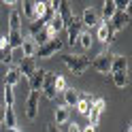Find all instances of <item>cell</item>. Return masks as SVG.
Wrapping results in <instances>:
<instances>
[{
    "label": "cell",
    "mask_w": 132,
    "mask_h": 132,
    "mask_svg": "<svg viewBox=\"0 0 132 132\" xmlns=\"http://www.w3.org/2000/svg\"><path fill=\"white\" fill-rule=\"evenodd\" d=\"M62 62H64V66L72 72V75H83V72L89 68V60H87V57H83V55L66 53V55H62Z\"/></svg>",
    "instance_id": "cell-1"
},
{
    "label": "cell",
    "mask_w": 132,
    "mask_h": 132,
    "mask_svg": "<svg viewBox=\"0 0 132 132\" xmlns=\"http://www.w3.org/2000/svg\"><path fill=\"white\" fill-rule=\"evenodd\" d=\"M111 62H113V53L104 49V51H100L92 62H89V66H94V70L102 72V75H109L111 72Z\"/></svg>",
    "instance_id": "cell-2"
},
{
    "label": "cell",
    "mask_w": 132,
    "mask_h": 132,
    "mask_svg": "<svg viewBox=\"0 0 132 132\" xmlns=\"http://www.w3.org/2000/svg\"><path fill=\"white\" fill-rule=\"evenodd\" d=\"M55 72H51V70H47L45 72V81H43V96L47 98V100H55L57 98V92H55V87H53V83H55Z\"/></svg>",
    "instance_id": "cell-3"
},
{
    "label": "cell",
    "mask_w": 132,
    "mask_h": 132,
    "mask_svg": "<svg viewBox=\"0 0 132 132\" xmlns=\"http://www.w3.org/2000/svg\"><path fill=\"white\" fill-rule=\"evenodd\" d=\"M62 47H64V43H62V40L51 38L49 43H45L43 47H38V49H36V55H38V57H53V55L60 51Z\"/></svg>",
    "instance_id": "cell-4"
},
{
    "label": "cell",
    "mask_w": 132,
    "mask_h": 132,
    "mask_svg": "<svg viewBox=\"0 0 132 132\" xmlns=\"http://www.w3.org/2000/svg\"><path fill=\"white\" fill-rule=\"evenodd\" d=\"M104 106H106V102L102 100V98H94V104H92V109H89V113H87V119H89V126H98V121H100V115H102V111H104Z\"/></svg>",
    "instance_id": "cell-5"
},
{
    "label": "cell",
    "mask_w": 132,
    "mask_h": 132,
    "mask_svg": "<svg viewBox=\"0 0 132 132\" xmlns=\"http://www.w3.org/2000/svg\"><path fill=\"white\" fill-rule=\"evenodd\" d=\"M38 102H40V92H30L28 102H26V117L28 119L38 117Z\"/></svg>",
    "instance_id": "cell-6"
},
{
    "label": "cell",
    "mask_w": 132,
    "mask_h": 132,
    "mask_svg": "<svg viewBox=\"0 0 132 132\" xmlns=\"http://www.w3.org/2000/svg\"><path fill=\"white\" fill-rule=\"evenodd\" d=\"M81 26H87V28H98L100 26V19H98V13L92 9V6H87V9L83 11V15H81Z\"/></svg>",
    "instance_id": "cell-7"
},
{
    "label": "cell",
    "mask_w": 132,
    "mask_h": 132,
    "mask_svg": "<svg viewBox=\"0 0 132 132\" xmlns=\"http://www.w3.org/2000/svg\"><path fill=\"white\" fill-rule=\"evenodd\" d=\"M96 36H98V40H100V43L109 45L111 40L115 38V30L111 28V23H100V26L96 28Z\"/></svg>",
    "instance_id": "cell-8"
},
{
    "label": "cell",
    "mask_w": 132,
    "mask_h": 132,
    "mask_svg": "<svg viewBox=\"0 0 132 132\" xmlns=\"http://www.w3.org/2000/svg\"><path fill=\"white\" fill-rule=\"evenodd\" d=\"M109 23H111V28L115 30V34H117L119 30H123V28L130 23V13H128V11H123V13L117 11V13H115V17H113Z\"/></svg>",
    "instance_id": "cell-9"
},
{
    "label": "cell",
    "mask_w": 132,
    "mask_h": 132,
    "mask_svg": "<svg viewBox=\"0 0 132 132\" xmlns=\"http://www.w3.org/2000/svg\"><path fill=\"white\" fill-rule=\"evenodd\" d=\"M45 72H47V70L36 68V70L28 77V81H30V89H32V92H40V87H43V81H45Z\"/></svg>",
    "instance_id": "cell-10"
},
{
    "label": "cell",
    "mask_w": 132,
    "mask_h": 132,
    "mask_svg": "<svg viewBox=\"0 0 132 132\" xmlns=\"http://www.w3.org/2000/svg\"><path fill=\"white\" fill-rule=\"evenodd\" d=\"M81 28H83V26H81V21H79L77 17L72 19V23H70L68 28H66V32H68V40H66V43H68L70 47H75L77 38H79V34H81Z\"/></svg>",
    "instance_id": "cell-11"
},
{
    "label": "cell",
    "mask_w": 132,
    "mask_h": 132,
    "mask_svg": "<svg viewBox=\"0 0 132 132\" xmlns=\"http://www.w3.org/2000/svg\"><path fill=\"white\" fill-rule=\"evenodd\" d=\"M68 117H70V109H68V106H66V104H57L55 106V111H53V123H55V126H60V123H66V121H68Z\"/></svg>",
    "instance_id": "cell-12"
},
{
    "label": "cell",
    "mask_w": 132,
    "mask_h": 132,
    "mask_svg": "<svg viewBox=\"0 0 132 132\" xmlns=\"http://www.w3.org/2000/svg\"><path fill=\"white\" fill-rule=\"evenodd\" d=\"M17 70L21 72V77H26V79H28L32 72L36 70V62H34V57H23L21 64L17 66Z\"/></svg>",
    "instance_id": "cell-13"
},
{
    "label": "cell",
    "mask_w": 132,
    "mask_h": 132,
    "mask_svg": "<svg viewBox=\"0 0 132 132\" xmlns=\"http://www.w3.org/2000/svg\"><path fill=\"white\" fill-rule=\"evenodd\" d=\"M62 96H64V104L68 106H77V102H79V96H81V92H77L75 87H66L64 92H62Z\"/></svg>",
    "instance_id": "cell-14"
},
{
    "label": "cell",
    "mask_w": 132,
    "mask_h": 132,
    "mask_svg": "<svg viewBox=\"0 0 132 132\" xmlns=\"http://www.w3.org/2000/svg\"><path fill=\"white\" fill-rule=\"evenodd\" d=\"M92 104H94V96L81 94V96H79V102H77V111H79L81 115H87L89 109H92Z\"/></svg>",
    "instance_id": "cell-15"
},
{
    "label": "cell",
    "mask_w": 132,
    "mask_h": 132,
    "mask_svg": "<svg viewBox=\"0 0 132 132\" xmlns=\"http://www.w3.org/2000/svg\"><path fill=\"white\" fill-rule=\"evenodd\" d=\"M115 13H117V9H115V0H104L102 2V19H104V23H109L115 17Z\"/></svg>",
    "instance_id": "cell-16"
},
{
    "label": "cell",
    "mask_w": 132,
    "mask_h": 132,
    "mask_svg": "<svg viewBox=\"0 0 132 132\" xmlns=\"http://www.w3.org/2000/svg\"><path fill=\"white\" fill-rule=\"evenodd\" d=\"M21 81V72L15 68V66H11L9 70H6V75H4V85H11V87H15Z\"/></svg>",
    "instance_id": "cell-17"
},
{
    "label": "cell",
    "mask_w": 132,
    "mask_h": 132,
    "mask_svg": "<svg viewBox=\"0 0 132 132\" xmlns=\"http://www.w3.org/2000/svg\"><path fill=\"white\" fill-rule=\"evenodd\" d=\"M121 70H128V57L126 55H113L111 72H121Z\"/></svg>",
    "instance_id": "cell-18"
},
{
    "label": "cell",
    "mask_w": 132,
    "mask_h": 132,
    "mask_svg": "<svg viewBox=\"0 0 132 132\" xmlns=\"http://www.w3.org/2000/svg\"><path fill=\"white\" fill-rule=\"evenodd\" d=\"M32 40H34L36 47H43L45 43H49V40H51V32H49V28H47V26L40 28V32H36V34L32 36Z\"/></svg>",
    "instance_id": "cell-19"
},
{
    "label": "cell",
    "mask_w": 132,
    "mask_h": 132,
    "mask_svg": "<svg viewBox=\"0 0 132 132\" xmlns=\"http://www.w3.org/2000/svg\"><path fill=\"white\" fill-rule=\"evenodd\" d=\"M111 77H113V83L117 85L119 89H123V87H128V83H130L128 70H121V72H111Z\"/></svg>",
    "instance_id": "cell-20"
},
{
    "label": "cell",
    "mask_w": 132,
    "mask_h": 132,
    "mask_svg": "<svg viewBox=\"0 0 132 132\" xmlns=\"http://www.w3.org/2000/svg\"><path fill=\"white\" fill-rule=\"evenodd\" d=\"M9 32H21V15H19V11H11V15H9Z\"/></svg>",
    "instance_id": "cell-21"
},
{
    "label": "cell",
    "mask_w": 132,
    "mask_h": 132,
    "mask_svg": "<svg viewBox=\"0 0 132 132\" xmlns=\"http://www.w3.org/2000/svg\"><path fill=\"white\" fill-rule=\"evenodd\" d=\"M21 51H23V57H34L36 55V45H34V40H32V38H23V43H21Z\"/></svg>",
    "instance_id": "cell-22"
},
{
    "label": "cell",
    "mask_w": 132,
    "mask_h": 132,
    "mask_svg": "<svg viewBox=\"0 0 132 132\" xmlns=\"http://www.w3.org/2000/svg\"><path fill=\"white\" fill-rule=\"evenodd\" d=\"M47 28H49V32H51V36H53V34H60V32L64 30V21H62V17L55 13V15H53V19L47 23Z\"/></svg>",
    "instance_id": "cell-23"
},
{
    "label": "cell",
    "mask_w": 132,
    "mask_h": 132,
    "mask_svg": "<svg viewBox=\"0 0 132 132\" xmlns=\"http://www.w3.org/2000/svg\"><path fill=\"white\" fill-rule=\"evenodd\" d=\"M6 40H9L11 51H15V49H19V47H21V43H23V34H21V32H9Z\"/></svg>",
    "instance_id": "cell-24"
},
{
    "label": "cell",
    "mask_w": 132,
    "mask_h": 132,
    "mask_svg": "<svg viewBox=\"0 0 132 132\" xmlns=\"http://www.w3.org/2000/svg\"><path fill=\"white\" fill-rule=\"evenodd\" d=\"M4 123H6V130L17 128V115H15L13 109H6V106H4Z\"/></svg>",
    "instance_id": "cell-25"
},
{
    "label": "cell",
    "mask_w": 132,
    "mask_h": 132,
    "mask_svg": "<svg viewBox=\"0 0 132 132\" xmlns=\"http://www.w3.org/2000/svg\"><path fill=\"white\" fill-rule=\"evenodd\" d=\"M77 43L81 45V49H83V51H87V49L92 47V34H89V32H81L79 38H77Z\"/></svg>",
    "instance_id": "cell-26"
},
{
    "label": "cell",
    "mask_w": 132,
    "mask_h": 132,
    "mask_svg": "<svg viewBox=\"0 0 132 132\" xmlns=\"http://www.w3.org/2000/svg\"><path fill=\"white\" fill-rule=\"evenodd\" d=\"M4 104H6V109H13V104H15V92L11 85H4Z\"/></svg>",
    "instance_id": "cell-27"
},
{
    "label": "cell",
    "mask_w": 132,
    "mask_h": 132,
    "mask_svg": "<svg viewBox=\"0 0 132 132\" xmlns=\"http://www.w3.org/2000/svg\"><path fill=\"white\" fill-rule=\"evenodd\" d=\"M23 15H26V19H30V21L36 19L34 17V2H32V0H23Z\"/></svg>",
    "instance_id": "cell-28"
},
{
    "label": "cell",
    "mask_w": 132,
    "mask_h": 132,
    "mask_svg": "<svg viewBox=\"0 0 132 132\" xmlns=\"http://www.w3.org/2000/svg\"><path fill=\"white\" fill-rule=\"evenodd\" d=\"M11 62H13L11 47H2V49H0V64H11Z\"/></svg>",
    "instance_id": "cell-29"
},
{
    "label": "cell",
    "mask_w": 132,
    "mask_h": 132,
    "mask_svg": "<svg viewBox=\"0 0 132 132\" xmlns=\"http://www.w3.org/2000/svg\"><path fill=\"white\" fill-rule=\"evenodd\" d=\"M45 13H47V2H34V17L43 19Z\"/></svg>",
    "instance_id": "cell-30"
},
{
    "label": "cell",
    "mask_w": 132,
    "mask_h": 132,
    "mask_svg": "<svg viewBox=\"0 0 132 132\" xmlns=\"http://www.w3.org/2000/svg\"><path fill=\"white\" fill-rule=\"evenodd\" d=\"M53 87H55V92H57V94H62L64 89L68 87V85H66V79H64V77H60V75H57V77H55V83H53Z\"/></svg>",
    "instance_id": "cell-31"
},
{
    "label": "cell",
    "mask_w": 132,
    "mask_h": 132,
    "mask_svg": "<svg viewBox=\"0 0 132 132\" xmlns=\"http://www.w3.org/2000/svg\"><path fill=\"white\" fill-rule=\"evenodd\" d=\"M40 28H45V23L40 21V19H34V21L30 23V36H34L36 32H40Z\"/></svg>",
    "instance_id": "cell-32"
},
{
    "label": "cell",
    "mask_w": 132,
    "mask_h": 132,
    "mask_svg": "<svg viewBox=\"0 0 132 132\" xmlns=\"http://www.w3.org/2000/svg\"><path fill=\"white\" fill-rule=\"evenodd\" d=\"M68 132H81V126H79L77 121H70L68 123Z\"/></svg>",
    "instance_id": "cell-33"
},
{
    "label": "cell",
    "mask_w": 132,
    "mask_h": 132,
    "mask_svg": "<svg viewBox=\"0 0 132 132\" xmlns=\"http://www.w3.org/2000/svg\"><path fill=\"white\" fill-rule=\"evenodd\" d=\"M47 132H62V130L57 128L55 123H49V126H47Z\"/></svg>",
    "instance_id": "cell-34"
},
{
    "label": "cell",
    "mask_w": 132,
    "mask_h": 132,
    "mask_svg": "<svg viewBox=\"0 0 132 132\" xmlns=\"http://www.w3.org/2000/svg\"><path fill=\"white\" fill-rule=\"evenodd\" d=\"M2 47H9V40H6V36L0 38V49H2Z\"/></svg>",
    "instance_id": "cell-35"
},
{
    "label": "cell",
    "mask_w": 132,
    "mask_h": 132,
    "mask_svg": "<svg viewBox=\"0 0 132 132\" xmlns=\"http://www.w3.org/2000/svg\"><path fill=\"white\" fill-rule=\"evenodd\" d=\"M81 132H96V128L94 126H85V130H81Z\"/></svg>",
    "instance_id": "cell-36"
},
{
    "label": "cell",
    "mask_w": 132,
    "mask_h": 132,
    "mask_svg": "<svg viewBox=\"0 0 132 132\" xmlns=\"http://www.w3.org/2000/svg\"><path fill=\"white\" fill-rule=\"evenodd\" d=\"M0 123H4V109L0 106Z\"/></svg>",
    "instance_id": "cell-37"
},
{
    "label": "cell",
    "mask_w": 132,
    "mask_h": 132,
    "mask_svg": "<svg viewBox=\"0 0 132 132\" xmlns=\"http://www.w3.org/2000/svg\"><path fill=\"white\" fill-rule=\"evenodd\" d=\"M6 132H19L17 128H9V130H6Z\"/></svg>",
    "instance_id": "cell-38"
}]
</instances>
